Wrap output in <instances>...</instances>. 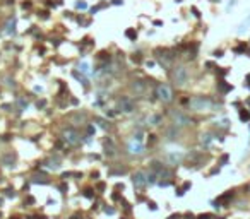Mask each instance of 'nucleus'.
<instances>
[{"mask_svg": "<svg viewBox=\"0 0 250 219\" xmlns=\"http://www.w3.org/2000/svg\"><path fill=\"white\" fill-rule=\"evenodd\" d=\"M225 81H221V84H219V89L221 91H225V93H228V91H231V86H228V84H223Z\"/></svg>", "mask_w": 250, "mask_h": 219, "instance_id": "nucleus-21", "label": "nucleus"}, {"mask_svg": "<svg viewBox=\"0 0 250 219\" xmlns=\"http://www.w3.org/2000/svg\"><path fill=\"white\" fill-rule=\"evenodd\" d=\"M192 12H194V15H195V17H199V15H201V14H199V10H197V9H195V7H194V9H192Z\"/></svg>", "mask_w": 250, "mask_h": 219, "instance_id": "nucleus-31", "label": "nucleus"}, {"mask_svg": "<svg viewBox=\"0 0 250 219\" xmlns=\"http://www.w3.org/2000/svg\"><path fill=\"white\" fill-rule=\"evenodd\" d=\"M240 120L242 122H249L250 120V113L247 110H240Z\"/></svg>", "mask_w": 250, "mask_h": 219, "instance_id": "nucleus-14", "label": "nucleus"}, {"mask_svg": "<svg viewBox=\"0 0 250 219\" xmlns=\"http://www.w3.org/2000/svg\"><path fill=\"white\" fill-rule=\"evenodd\" d=\"M197 219H214V214H209V212H206V214H199Z\"/></svg>", "mask_w": 250, "mask_h": 219, "instance_id": "nucleus-22", "label": "nucleus"}, {"mask_svg": "<svg viewBox=\"0 0 250 219\" xmlns=\"http://www.w3.org/2000/svg\"><path fill=\"white\" fill-rule=\"evenodd\" d=\"M72 219H82V218H79V216H72Z\"/></svg>", "mask_w": 250, "mask_h": 219, "instance_id": "nucleus-39", "label": "nucleus"}, {"mask_svg": "<svg viewBox=\"0 0 250 219\" xmlns=\"http://www.w3.org/2000/svg\"><path fill=\"white\" fill-rule=\"evenodd\" d=\"M249 128H250V127H249Z\"/></svg>", "mask_w": 250, "mask_h": 219, "instance_id": "nucleus-42", "label": "nucleus"}, {"mask_svg": "<svg viewBox=\"0 0 250 219\" xmlns=\"http://www.w3.org/2000/svg\"><path fill=\"white\" fill-rule=\"evenodd\" d=\"M0 163H2L3 166H14V163H15V156H14L12 152H7V154H3V156L0 158Z\"/></svg>", "mask_w": 250, "mask_h": 219, "instance_id": "nucleus-9", "label": "nucleus"}, {"mask_svg": "<svg viewBox=\"0 0 250 219\" xmlns=\"http://www.w3.org/2000/svg\"><path fill=\"white\" fill-rule=\"evenodd\" d=\"M27 204H34V199L33 197H27Z\"/></svg>", "mask_w": 250, "mask_h": 219, "instance_id": "nucleus-36", "label": "nucleus"}, {"mask_svg": "<svg viewBox=\"0 0 250 219\" xmlns=\"http://www.w3.org/2000/svg\"><path fill=\"white\" fill-rule=\"evenodd\" d=\"M171 79H173V84L175 86H178V87L185 86L187 81H189V70H187V67H183V65L175 67L173 72H171Z\"/></svg>", "mask_w": 250, "mask_h": 219, "instance_id": "nucleus-2", "label": "nucleus"}, {"mask_svg": "<svg viewBox=\"0 0 250 219\" xmlns=\"http://www.w3.org/2000/svg\"><path fill=\"white\" fill-rule=\"evenodd\" d=\"M132 182H134V185H135L137 188H144V187L147 185L146 173H144V171H135V173L132 175Z\"/></svg>", "mask_w": 250, "mask_h": 219, "instance_id": "nucleus-7", "label": "nucleus"}, {"mask_svg": "<svg viewBox=\"0 0 250 219\" xmlns=\"http://www.w3.org/2000/svg\"><path fill=\"white\" fill-rule=\"evenodd\" d=\"M189 106L194 111H206V110H211L213 108V101L209 98H206V96H194L189 101Z\"/></svg>", "mask_w": 250, "mask_h": 219, "instance_id": "nucleus-1", "label": "nucleus"}, {"mask_svg": "<svg viewBox=\"0 0 250 219\" xmlns=\"http://www.w3.org/2000/svg\"><path fill=\"white\" fill-rule=\"evenodd\" d=\"M63 140H65L69 146H77L79 140H81V137H79V134H77L74 128H67V130L63 132Z\"/></svg>", "mask_w": 250, "mask_h": 219, "instance_id": "nucleus-6", "label": "nucleus"}, {"mask_svg": "<svg viewBox=\"0 0 250 219\" xmlns=\"http://www.w3.org/2000/svg\"><path fill=\"white\" fill-rule=\"evenodd\" d=\"M10 219H17V218H10Z\"/></svg>", "mask_w": 250, "mask_h": 219, "instance_id": "nucleus-40", "label": "nucleus"}, {"mask_svg": "<svg viewBox=\"0 0 250 219\" xmlns=\"http://www.w3.org/2000/svg\"><path fill=\"white\" fill-rule=\"evenodd\" d=\"M163 168H165V166H163L159 161H153V163H151V170H153V171H156V175H159V171H161Z\"/></svg>", "mask_w": 250, "mask_h": 219, "instance_id": "nucleus-13", "label": "nucleus"}, {"mask_svg": "<svg viewBox=\"0 0 250 219\" xmlns=\"http://www.w3.org/2000/svg\"><path fill=\"white\" fill-rule=\"evenodd\" d=\"M98 190H105V183H98Z\"/></svg>", "mask_w": 250, "mask_h": 219, "instance_id": "nucleus-35", "label": "nucleus"}, {"mask_svg": "<svg viewBox=\"0 0 250 219\" xmlns=\"http://www.w3.org/2000/svg\"><path fill=\"white\" fill-rule=\"evenodd\" d=\"M129 149H130V152H134V154H142V152H144L141 144H130Z\"/></svg>", "mask_w": 250, "mask_h": 219, "instance_id": "nucleus-12", "label": "nucleus"}, {"mask_svg": "<svg viewBox=\"0 0 250 219\" xmlns=\"http://www.w3.org/2000/svg\"><path fill=\"white\" fill-rule=\"evenodd\" d=\"M245 50H247V45H240V46L235 48V53H238V51H245Z\"/></svg>", "mask_w": 250, "mask_h": 219, "instance_id": "nucleus-24", "label": "nucleus"}, {"mask_svg": "<svg viewBox=\"0 0 250 219\" xmlns=\"http://www.w3.org/2000/svg\"><path fill=\"white\" fill-rule=\"evenodd\" d=\"M125 36L130 38V39H135V38H137V33H135V29H127V31H125Z\"/></svg>", "mask_w": 250, "mask_h": 219, "instance_id": "nucleus-18", "label": "nucleus"}, {"mask_svg": "<svg viewBox=\"0 0 250 219\" xmlns=\"http://www.w3.org/2000/svg\"><path fill=\"white\" fill-rule=\"evenodd\" d=\"M178 218H180L178 214H173V216H170V218H168V219H178Z\"/></svg>", "mask_w": 250, "mask_h": 219, "instance_id": "nucleus-37", "label": "nucleus"}, {"mask_svg": "<svg viewBox=\"0 0 250 219\" xmlns=\"http://www.w3.org/2000/svg\"><path fill=\"white\" fill-rule=\"evenodd\" d=\"M5 195H7V197H14V195H15L14 188H7V190H5Z\"/></svg>", "mask_w": 250, "mask_h": 219, "instance_id": "nucleus-25", "label": "nucleus"}, {"mask_svg": "<svg viewBox=\"0 0 250 219\" xmlns=\"http://www.w3.org/2000/svg\"><path fill=\"white\" fill-rule=\"evenodd\" d=\"M130 91L135 93V94H144V91H146V82H144L142 79H134V81L130 82Z\"/></svg>", "mask_w": 250, "mask_h": 219, "instance_id": "nucleus-8", "label": "nucleus"}, {"mask_svg": "<svg viewBox=\"0 0 250 219\" xmlns=\"http://www.w3.org/2000/svg\"><path fill=\"white\" fill-rule=\"evenodd\" d=\"M182 159V154H170V161L171 163H178Z\"/></svg>", "mask_w": 250, "mask_h": 219, "instance_id": "nucleus-19", "label": "nucleus"}, {"mask_svg": "<svg viewBox=\"0 0 250 219\" xmlns=\"http://www.w3.org/2000/svg\"><path fill=\"white\" fill-rule=\"evenodd\" d=\"M211 140H213V135H211V134H204V135L201 137V142H202V144H206V146H207Z\"/></svg>", "mask_w": 250, "mask_h": 219, "instance_id": "nucleus-16", "label": "nucleus"}, {"mask_svg": "<svg viewBox=\"0 0 250 219\" xmlns=\"http://www.w3.org/2000/svg\"><path fill=\"white\" fill-rule=\"evenodd\" d=\"M96 122H98V123H99L103 128H108V125H106V122H105V120H101V118H96Z\"/></svg>", "mask_w": 250, "mask_h": 219, "instance_id": "nucleus-26", "label": "nucleus"}, {"mask_svg": "<svg viewBox=\"0 0 250 219\" xmlns=\"http://www.w3.org/2000/svg\"><path fill=\"white\" fill-rule=\"evenodd\" d=\"M77 7H79V9H86L87 5H86V2H77Z\"/></svg>", "mask_w": 250, "mask_h": 219, "instance_id": "nucleus-29", "label": "nucleus"}, {"mask_svg": "<svg viewBox=\"0 0 250 219\" xmlns=\"http://www.w3.org/2000/svg\"><path fill=\"white\" fill-rule=\"evenodd\" d=\"M113 3H115V5H120V3H122V0H113Z\"/></svg>", "mask_w": 250, "mask_h": 219, "instance_id": "nucleus-38", "label": "nucleus"}, {"mask_svg": "<svg viewBox=\"0 0 250 219\" xmlns=\"http://www.w3.org/2000/svg\"><path fill=\"white\" fill-rule=\"evenodd\" d=\"M84 195H86L87 199H91V197H93V194H91V190H86V194H84Z\"/></svg>", "mask_w": 250, "mask_h": 219, "instance_id": "nucleus-32", "label": "nucleus"}, {"mask_svg": "<svg viewBox=\"0 0 250 219\" xmlns=\"http://www.w3.org/2000/svg\"><path fill=\"white\" fill-rule=\"evenodd\" d=\"M105 152H106L108 156H113V154H115V147H113V144H111V140H108V142H105Z\"/></svg>", "mask_w": 250, "mask_h": 219, "instance_id": "nucleus-11", "label": "nucleus"}, {"mask_svg": "<svg viewBox=\"0 0 250 219\" xmlns=\"http://www.w3.org/2000/svg\"><path fill=\"white\" fill-rule=\"evenodd\" d=\"M105 212H106V214H113L115 209H113V207H105Z\"/></svg>", "mask_w": 250, "mask_h": 219, "instance_id": "nucleus-28", "label": "nucleus"}, {"mask_svg": "<svg viewBox=\"0 0 250 219\" xmlns=\"http://www.w3.org/2000/svg\"><path fill=\"white\" fill-rule=\"evenodd\" d=\"M146 178H147V183H154L156 182V173H147Z\"/></svg>", "mask_w": 250, "mask_h": 219, "instance_id": "nucleus-20", "label": "nucleus"}, {"mask_svg": "<svg viewBox=\"0 0 250 219\" xmlns=\"http://www.w3.org/2000/svg\"><path fill=\"white\" fill-rule=\"evenodd\" d=\"M132 60H134L135 63H141V62H142V57H141V53H135V55L132 57Z\"/></svg>", "mask_w": 250, "mask_h": 219, "instance_id": "nucleus-23", "label": "nucleus"}, {"mask_svg": "<svg viewBox=\"0 0 250 219\" xmlns=\"http://www.w3.org/2000/svg\"><path fill=\"white\" fill-rule=\"evenodd\" d=\"M171 120H173L175 127H187V125H190V123H192L190 116H189V115H185V113H183V111H180V110L171 111Z\"/></svg>", "mask_w": 250, "mask_h": 219, "instance_id": "nucleus-3", "label": "nucleus"}, {"mask_svg": "<svg viewBox=\"0 0 250 219\" xmlns=\"http://www.w3.org/2000/svg\"><path fill=\"white\" fill-rule=\"evenodd\" d=\"M156 96H158V99L163 101V103H170V101L173 99V93H171L170 86H166V84H159V86L156 87Z\"/></svg>", "mask_w": 250, "mask_h": 219, "instance_id": "nucleus-4", "label": "nucleus"}, {"mask_svg": "<svg viewBox=\"0 0 250 219\" xmlns=\"http://www.w3.org/2000/svg\"><path fill=\"white\" fill-rule=\"evenodd\" d=\"M147 122H149L151 125H159V122H161V116H159V115H154V116H151Z\"/></svg>", "mask_w": 250, "mask_h": 219, "instance_id": "nucleus-15", "label": "nucleus"}, {"mask_svg": "<svg viewBox=\"0 0 250 219\" xmlns=\"http://www.w3.org/2000/svg\"><path fill=\"white\" fill-rule=\"evenodd\" d=\"M178 135H180V132H178V127H175V125H173V127H170V128L166 130V137H168L170 140H175Z\"/></svg>", "mask_w": 250, "mask_h": 219, "instance_id": "nucleus-10", "label": "nucleus"}, {"mask_svg": "<svg viewBox=\"0 0 250 219\" xmlns=\"http://www.w3.org/2000/svg\"><path fill=\"white\" fill-rule=\"evenodd\" d=\"M46 166H48V168H51V170H58V168H60V163H58V161L50 159V161L46 163Z\"/></svg>", "mask_w": 250, "mask_h": 219, "instance_id": "nucleus-17", "label": "nucleus"}, {"mask_svg": "<svg viewBox=\"0 0 250 219\" xmlns=\"http://www.w3.org/2000/svg\"><path fill=\"white\" fill-rule=\"evenodd\" d=\"M147 206H149V209H151V211H156V209H158V207H156V204H154V202H149V204H147Z\"/></svg>", "mask_w": 250, "mask_h": 219, "instance_id": "nucleus-30", "label": "nucleus"}, {"mask_svg": "<svg viewBox=\"0 0 250 219\" xmlns=\"http://www.w3.org/2000/svg\"><path fill=\"white\" fill-rule=\"evenodd\" d=\"M226 161H228V156H223V158H221V164H225Z\"/></svg>", "mask_w": 250, "mask_h": 219, "instance_id": "nucleus-34", "label": "nucleus"}, {"mask_svg": "<svg viewBox=\"0 0 250 219\" xmlns=\"http://www.w3.org/2000/svg\"><path fill=\"white\" fill-rule=\"evenodd\" d=\"M0 216H2V214H0Z\"/></svg>", "mask_w": 250, "mask_h": 219, "instance_id": "nucleus-41", "label": "nucleus"}, {"mask_svg": "<svg viewBox=\"0 0 250 219\" xmlns=\"http://www.w3.org/2000/svg\"><path fill=\"white\" fill-rule=\"evenodd\" d=\"M43 106H45V101H43V99H41V101H38V108H43Z\"/></svg>", "mask_w": 250, "mask_h": 219, "instance_id": "nucleus-33", "label": "nucleus"}, {"mask_svg": "<svg viewBox=\"0 0 250 219\" xmlns=\"http://www.w3.org/2000/svg\"><path fill=\"white\" fill-rule=\"evenodd\" d=\"M87 69H89V65H87L86 62H84V63H81V70H82V72H87Z\"/></svg>", "mask_w": 250, "mask_h": 219, "instance_id": "nucleus-27", "label": "nucleus"}, {"mask_svg": "<svg viewBox=\"0 0 250 219\" xmlns=\"http://www.w3.org/2000/svg\"><path fill=\"white\" fill-rule=\"evenodd\" d=\"M118 110L122 113H132V111H135V103L130 98H120L118 99Z\"/></svg>", "mask_w": 250, "mask_h": 219, "instance_id": "nucleus-5", "label": "nucleus"}]
</instances>
